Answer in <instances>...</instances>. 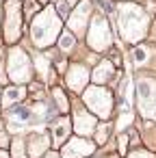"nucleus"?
Masks as SVG:
<instances>
[{
    "instance_id": "17",
    "label": "nucleus",
    "mask_w": 156,
    "mask_h": 158,
    "mask_svg": "<svg viewBox=\"0 0 156 158\" xmlns=\"http://www.w3.org/2000/svg\"><path fill=\"white\" fill-rule=\"evenodd\" d=\"M113 130H115L113 121H100L95 132H93V143L95 145H106V141L113 139Z\"/></svg>"
},
{
    "instance_id": "21",
    "label": "nucleus",
    "mask_w": 156,
    "mask_h": 158,
    "mask_svg": "<svg viewBox=\"0 0 156 158\" xmlns=\"http://www.w3.org/2000/svg\"><path fill=\"white\" fill-rule=\"evenodd\" d=\"M126 158H156V154H154L152 149L139 145V147H132V149L126 154Z\"/></svg>"
},
{
    "instance_id": "5",
    "label": "nucleus",
    "mask_w": 156,
    "mask_h": 158,
    "mask_svg": "<svg viewBox=\"0 0 156 158\" xmlns=\"http://www.w3.org/2000/svg\"><path fill=\"white\" fill-rule=\"evenodd\" d=\"M85 39H87V46L98 54L108 52L113 48V28H111V22H108L106 13L95 11L91 15V22H89Z\"/></svg>"
},
{
    "instance_id": "28",
    "label": "nucleus",
    "mask_w": 156,
    "mask_h": 158,
    "mask_svg": "<svg viewBox=\"0 0 156 158\" xmlns=\"http://www.w3.org/2000/svg\"><path fill=\"white\" fill-rule=\"evenodd\" d=\"M0 158H9V154L7 152H0Z\"/></svg>"
},
{
    "instance_id": "24",
    "label": "nucleus",
    "mask_w": 156,
    "mask_h": 158,
    "mask_svg": "<svg viewBox=\"0 0 156 158\" xmlns=\"http://www.w3.org/2000/svg\"><path fill=\"white\" fill-rule=\"evenodd\" d=\"M145 41L156 44V20H152V28H150V35H147V39H145Z\"/></svg>"
},
{
    "instance_id": "19",
    "label": "nucleus",
    "mask_w": 156,
    "mask_h": 158,
    "mask_svg": "<svg viewBox=\"0 0 156 158\" xmlns=\"http://www.w3.org/2000/svg\"><path fill=\"white\" fill-rule=\"evenodd\" d=\"M57 44H59V50H61L63 54H70V52L76 50V35H74L72 31H65V28H63V33H61L59 39H57Z\"/></svg>"
},
{
    "instance_id": "27",
    "label": "nucleus",
    "mask_w": 156,
    "mask_h": 158,
    "mask_svg": "<svg viewBox=\"0 0 156 158\" xmlns=\"http://www.w3.org/2000/svg\"><path fill=\"white\" fill-rule=\"evenodd\" d=\"M104 158H124V156H119L117 152H113V154H108V156H104Z\"/></svg>"
},
{
    "instance_id": "8",
    "label": "nucleus",
    "mask_w": 156,
    "mask_h": 158,
    "mask_svg": "<svg viewBox=\"0 0 156 158\" xmlns=\"http://www.w3.org/2000/svg\"><path fill=\"white\" fill-rule=\"evenodd\" d=\"M91 15H93V2L91 0H80V2L72 9L70 18H67V31H72L76 37L87 35Z\"/></svg>"
},
{
    "instance_id": "14",
    "label": "nucleus",
    "mask_w": 156,
    "mask_h": 158,
    "mask_svg": "<svg viewBox=\"0 0 156 158\" xmlns=\"http://www.w3.org/2000/svg\"><path fill=\"white\" fill-rule=\"evenodd\" d=\"M72 119L65 115V117H59L54 123H52V130H50V143L54 145V147H63L65 143H67V139L72 136Z\"/></svg>"
},
{
    "instance_id": "29",
    "label": "nucleus",
    "mask_w": 156,
    "mask_h": 158,
    "mask_svg": "<svg viewBox=\"0 0 156 158\" xmlns=\"http://www.w3.org/2000/svg\"><path fill=\"white\" fill-rule=\"evenodd\" d=\"M115 2H128V0H115Z\"/></svg>"
},
{
    "instance_id": "1",
    "label": "nucleus",
    "mask_w": 156,
    "mask_h": 158,
    "mask_svg": "<svg viewBox=\"0 0 156 158\" xmlns=\"http://www.w3.org/2000/svg\"><path fill=\"white\" fill-rule=\"evenodd\" d=\"M115 22H117V33L124 44L130 48L145 41L152 28V15L147 13L145 7H141L137 0H128V2H119L115 7Z\"/></svg>"
},
{
    "instance_id": "10",
    "label": "nucleus",
    "mask_w": 156,
    "mask_h": 158,
    "mask_svg": "<svg viewBox=\"0 0 156 158\" xmlns=\"http://www.w3.org/2000/svg\"><path fill=\"white\" fill-rule=\"evenodd\" d=\"M5 11H7V24H5V39L18 41L22 35V5L18 0H7L5 2Z\"/></svg>"
},
{
    "instance_id": "9",
    "label": "nucleus",
    "mask_w": 156,
    "mask_h": 158,
    "mask_svg": "<svg viewBox=\"0 0 156 158\" xmlns=\"http://www.w3.org/2000/svg\"><path fill=\"white\" fill-rule=\"evenodd\" d=\"M95 143L87 136H70L67 143L61 147V158H91L95 154Z\"/></svg>"
},
{
    "instance_id": "15",
    "label": "nucleus",
    "mask_w": 156,
    "mask_h": 158,
    "mask_svg": "<svg viewBox=\"0 0 156 158\" xmlns=\"http://www.w3.org/2000/svg\"><path fill=\"white\" fill-rule=\"evenodd\" d=\"M48 147H50V141L46 134H41V132L31 134V139H28V156L31 158H44L50 152Z\"/></svg>"
},
{
    "instance_id": "16",
    "label": "nucleus",
    "mask_w": 156,
    "mask_h": 158,
    "mask_svg": "<svg viewBox=\"0 0 156 158\" xmlns=\"http://www.w3.org/2000/svg\"><path fill=\"white\" fill-rule=\"evenodd\" d=\"M137 130L141 134V145L156 154V123L143 119V123H137Z\"/></svg>"
},
{
    "instance_id": "23",
    "label": "nucleus",
    "mask_w": 156,
    "mask_h": 158,
    "mask_svg": "<svg viewBox=\"0 0 156 158\" xmlns=\"http://www.w3.org/2000/svg\"><path fill=\"white\" fill-rule=\"evenodd\" d=\"M13 154H15V158H26V156H24V143H22L20 139L13 141Z\"/></svg>"
},
{
    "instance_id": "26",
    "label": "nucleus",
    "mask_w": 156,
    "mask_h": 158,
    "mask_svg": "<svg viewBox=\"0 0 156 158\" xmlns=\"http://www.w3.org/2000/svg\"><path fill=\"white\" fill-rule=\"evenodd\" d=\"M65 2H67V5H70V7H76V5H78V2H80V0H65Z\"/></svg>"
},
{
    "instance_id": "13",
    "label": "nucleus",
    "mask_w": 156,
    "mask_h": 158,
    "mask_svg": "<svg viewBox=\"0 0 156 158\" xmlns=\"http://www.w3.org/2000/svg\"><path fill=\"white\" fill-rule=\"evenodd\" d=\"M119 78H121L119 67L113 61H108V59H100V63L91 72V82L93 85H102V87H108V85L117 82Z\"/></svg>"
},
{
    "instance_id": "4",
    "label": "nucleus",
    "mask_w": 156,
    "mask_h": 158,
    "mask_svg": "<svg viewBox=\"0 0 156 158\" xmlns=\"http://www.w3.org/2000/svg\"><path fill=\"white\" fill-rule=\"evenodd\" d=\"M80 95H82V104H85V108L89 113H93L100 121H111L117 102H115V93L108 87L89 85Z\"/></svg>"
},
{
    "instance_id": "12",
    "label": "nucleus",
    "mask_w": 156,
    "mask_h": 158,
    "mask_svg": "<svg viewBox=\"0 0 156 158\" xmlns=\"http://www.w3.org/2000/svg\"><path fill=\"white\" fill-rule=\"evenodd\" d=\"M98 123H100V119H98L93 113H89V110L85 108V104L74 108L72 128H74V132H76L78 136H87V139H89V136H93V132H95Z\"/></svg>"
},
{
    "instance_id": "6",
    "label": "nucleus",
    "mask_w": 156,
    "mask_h": 158,
    "mask_svg": "<svg viewBox=\"0 0 156 158\" xmlns=\"http://www.w3.org/2000/svg\"><path fill=\"white\" fill-rule=\"evenodd\" d=\"M130 63L137 72L156 76V44L141 41L130 48Z\"/></svg>"
},
{
    "instance_id": "30",
    "label": "nucleus",
    "mask_w": 156,
    "mask_h": 158,
    "mask_svg": "<svg viewBox=\"0 0 156 158\" xmlns=\"http://www.w3.org/2000/svg\"><path fill=\"white\" fill-rule=\"evenodd\" d=\"M154 20H156V13H154Z\"/></svg>"
},
{
    "instance_id": "3",
    "label": "nucleus",
    "mask_w": 156,
    "mask_h": 158,
    "mask_svg": "<svg viewBox=\"0 0 156 158\" xmlns=\"http://www.w3.org/2000/svg\"><path fill=\"white\" fill-rule=\"evenodd\" d=\"M134 108L141 119L156 123V76L139 72L134 78Z\"/></svg>"
},
{
    "instance_id": "11",
    "label": "nucleus",
    "mask_w": 156,
    "mask_h": 158,
    "mask_svg": "<svg viewBox=\"0 0 156 158\" xmlns=\"http://www.w3.org/2000/svg\"><path fill=\"white\" fill-rule=\"evenodd\" d=\"M89 80H91V72L85 63H72L67 65V72H65V85L70 91L74 93H82L87 87H89Z\"/></svg>"
},
{
    "instance_id": "22",
    "label": "nucleus",
    "mask_w": 156,
    "mask_h": 158,
    "mask_svg": "<svg viewBox=\"0 0 156 158\" xmlns=\"http://www.w3.org/2000/svg\"><path fill=\"white\" fill-rule=\"evenodd\" d=\"M24 9H26V13L31 15L33 13V18L41 11V7H39V2H37V0H24Z\"/></svg>"
},
{
    "instance_id": "2",
    "label": "nucleus",
    "mask_w": 156,
    "mask_h": 158,
    "mask_svg": "<svg viewBox=\"0 0 156 158\" xmlns=\"http://www.w3.org/2000/svg\"><path fill=\"white\" fill-rule=\"evenodd\" d=\"M63 33V20L59 18L57 9L54 7H46L41 9L35 18H33V24H31V37H33V44L37 48H50L59 35Z\"/></svg>"
},
{
    "instance_id": "18",
    "label": "nucleus",
    "mask_w": 156,
    "mask_h": 158,
    "mask_svg": "<svg viewBox=\"0 0 156 158\" xmlns=\"http://www.w3.org/2000/svg\"><path fill=\"white\" fill-rule=\"evenodd\" d=\"M24 95H26V89H24L22 85L9 87V89H5V93H2V104H5V106H13V104L22 102Z\"/></svg>"
},
{
    "instance_id": "7",
    "label": "nucleus",
    "mask_w": 156,
    "mask_h": 158,
    "mask_svg": "<svg viewBox=\"0 0 156 158\" xmlns=\"http://www.w3.org/2000/svg\"><path fill=\"white\" fill-rule=\"evenodd\" d=\"M9 76L13 78V82L24 85L33 78V65L28 54L22 48H13L9 52Z\"/></svg>"
},
{
    "instance_id": "25",
    "label": "nucleus",
    "mask_w": 156,
    "mask_h": 158,
    "mask_svg": "<svg viewBox=\"0 0 156 158\" xmlns=\"http://www.w3.org/2000/svg\"><path fill=\"white\" fill-rule=\"evenodd\" d=\"M44 158H61V154H59V152H48Z\"/></svg>"
},
{
    "instance_id": "20",
    "label": "nucleus",
    "mask_w": 156,
    "mask_h": 158,
    "mask_svg": "<svg viewBox=\"0 0 156 158\" xmlns=\"http://www.w3.org/2000/svg\"><path fill=\"white\" fill-rule=\"evenodd\" d=\"M52 98H54L57 110H61V113H67V110H70V100H67V95L63 93L61 87H54V89H52Z\"/></svg>"
}]
</instances>
